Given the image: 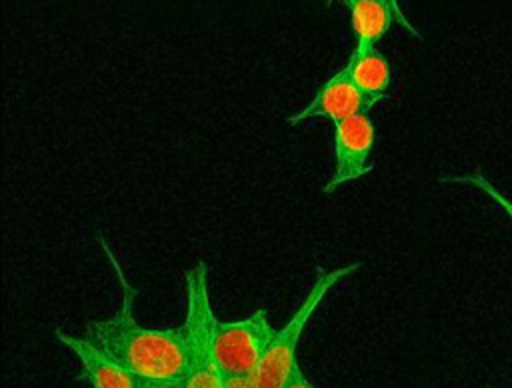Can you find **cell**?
Listing matches in <instances>:
<instances>
[{
	"label": "cell",
	"mask_w": 512,
	"mask_h": 388,
	"mask_svg": "<svg viewBox=\"0 0 512 388\" xmlns=\"http://www.w3.org/2000/svg\"><path fill=\"white\" fill-rule=\"evenodd\" d=\"M56 338L66 346L80 362L82 376L92 388H134L136 376L108 356L96 342L86 334L74 336L68 332H56Z\"/></svg>",
	"instance_id": "7"
},
{
	"label": "cell",
	"mask_w": 512,
	"mask_h": 388,
	"mask_svg": "<svg viewBox=\"0 0 512 388\" xmlns=\"http://www.w3.org/2000/svg\"><path fill=\"white\" fill-rule=\"evenodd\" d=\"M222 388H260L254 380V376H230L224 378Z\"/></svg>",
	"instance_id": "12"
},
{
	"label": "cell",
	"mask_w": 512,
	"mask_h": 388,
	"mask_svg": "<svg viewBox=\"0 0 512 388\" xmlns=\"http://www.w3.org/2000/svg\"><path fill=\"white\" fill-rule=\"evenodd\" d=\"M134 388H186L182 378H138Z\"/></svg>",
	"instance_id": "11"
},
{
	"label": "cell",
	"mask_w": 512,
	"mask_h": 388,
	"mask_svg": "<svg viewBox=\"0 0 512 388\" xmlns=\"http://www.w3.org/2000/svg\"><path fill=\"white\" fill-rule=\"evenodd\" d=\"M334 168L324 186L330 194L336 188L360 180L372 170V152L376 146V128L368 112L356 114L334 124Z\"/></svg>",
	"instance_id": "5"
},
{
	"label": "cell",
	"mask_w": 512,
	"mask_h": 388,
	"mask_svg": "<svg viewBox=\"0 0 512 388\" xmlns=\"http://www.w3.org/2000/svg\"><path fill=\"white\" fill-rule=\"evenodd\" d=\"M276 332L262 308L240 320H218L216 360L222 378L254 376Z\"/></svg>",
	"instance_id": "4"
},
{
	"label": "cell",
	"mask_w": 512,
	"mask_h": 388,
	"mask_svg": "<svg viewBox=\"0 0 512 388\" xmlns=\"http://www.w3.org/2000/svg\"><path fill=\"white\" fill-rule=\"evenodd\" d=\"M360 266H362V262H352V264H346V266H340L334 270L318 272V276H316L314 284L310 286L308 294L304 296L302 304L292 314V318L276 332L268 352L264 354L258 370L254 372V380L260 388H282L286 384V380L298 366L296 350H298V344H300V338H302V332H304L308 320L318 310V306L322 304L326 294L342 278L354 274Z\"/></svg>",
	"instance_id": "3"
},
{
	"label": "cell",
	"mask_w": 512,
	"mask_h": 388,
	"mask_svg": "<svg viewBox=\"0 0 512 388\" xmlns=\"http://www.w3.org/2000/svg\"><path fill=\"white\" fill-rule=\"evenodd\" d=\"M368 110V100L352 82L346 66H342L316 90L312 100L302 110L290 114L286 122L288 126H298L312 118H326L332 124H338Z\"/></svg>",
	"instance_id": "6"
},
{
	"label": "cell",
	"mask_w": 512,
	"mask_h": 388,
	"mask_svg": "<svg viewBox=\"0 0 512 388\" xmlns=\"http://www.w3.org/2000/svg\"><path fill=\"white\" fill-rule=\"evenodd\" d=\"M208 264L196 262L184 276L186 292V316H184V334H186V388H222L224 378L216 360V326L218 318L214 316L210 302V276Z\"/></svg>",
	"instance_id": "2"
},
{
	"label": "cell",
	"mask_w": 512,
	"mask_h": 388,
	"mask_svg": "<svg viewBox=\"0 0 512 388\" xmlns=\"http://www.w3.org/2000/svg\"><path fill=\"white\" fill-rule=\"evenodd\" d=\"M344 2H346V0H344ZM390 2H392V4H394L398 10H400V6H398V0H390ZM400 12H402V10H400Z\"/></svg>",
	"instance_id": "14"
},
{
	"label": "cell",
	"mask_w": 512,
	"mask_h": 388,
	"mask_svg": "<svg viewBox=\"0 0 512 388\" xmlns=\"http://www.w3.org/2000/svg\"><path fill=\"white\" fill-rule=\"evenodd\" d=\"M102 248L116 270L122 288V302L116 314L102 320H92L86 326V336L96 342L108 356L122 364L138 378H186L188 354L184 326L176 328H146L134 316L136 290L128 284L120 264L108 250Z\"/></svg>",
	"instance_id": "1"
},
{
	"label": "cell",
	"mask_w": 512,
	"mask_h": 388,
	"mask_svg": "<svg viewBox=\"0 0 512 388\" xmlns=\"http://www.w3.org/2000/svg\"><path fill=\"white\" fill-rule=\"evenodd\" d=\"M282 388H314V386H312L310 380L304 376V372H302V368H300V364H298Z\"/></svg>",
	"instance_id": "13"
},
{
	"label": "cell",
	"mask_w": 512,
	"mask_h": 388,
	"mask_svg": "<svg viewBox=\"0 0 512 388\" xmlns=\"http://www.w3.org/2000/svg\"><path fill=\"white\" fill-rule=\"evenodd\" d=\"M448 182H458V184H468L476 190H480L486 198H490L506 216L508 220L512 222V200L508 196H504L488 178H484L482 174H462V176H448L444 178Z\"/></svg>",
	"instance_id": "10"
},
{
	"label": "cell",
	"mask_w": 512,
	"mask_h": 388,
	"mask_svg": "<svg viewBox=\"0 0 512 388\" xmlns=\"http://www.w3.org/2000/svg\"><path fill=\"white\" fill-rule=\"evenodd\" d=\"M346 6L350 12V24L356 38L354 50L358 52L376 48V44L384 38L394 20H400L404 28L418 36V32L410 26L404 14L390 0H346Z\"/></svg>",
	"instance_id": "8"
},
{
	"label": "cell",
	"mask_w": 512,
	"mask_h": 388,
	"mask_svg": "<svg viewBox=\"0 0 512 388\" xmlns=\"http://www.w3.org/2000/svg\"><path fill=\"white\" fill-rule=\"evenodd\" d=\"M346 70L352 82L368 100L370 108L388 96V88L392 84V66L388 58L376 48L364 52L352 50L346 62Z\"/></svg>",
	"instance_id": "9"
}]
</instances>
